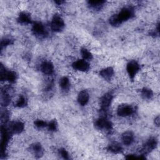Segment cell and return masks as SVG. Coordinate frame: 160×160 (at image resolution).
I'll use <instances>...</instances> for the list:
<instances>
[{
    "label": "cell",
    "instance_id": "obj_8",
    "mask_svg": "<svg viewBox=\"0 0 160 160\" xmlns=\"http://www.w3.org/2000/svg\"><path fill=\"white\" fill-rule=\"evenodd\" d=\"M140 70V66L139 63L135 60L129 61L126 65V71L129 78L133 80L137 73Z\"/></svg>",
    "mask_w": 160,
    "mask_h": 160
},
{
    "label": "cell",
    "instance_id": "obj_23",
    "mask_svg": "<svg viewBox=\"0 0 160 160\" xmlns=\"http://www.w3.org/2000/svg\"><path fill=\"white\" fill-rule=\"evenodd\" d=\"M141 94L142 98L146 100H149L151 99L152 96H153V92L152 91L149 89V88H144L141 89Z\"/></svg>",
    "mask_w": 160,
    "mask_h": 160
},
{
    "label": "cell",
    "instance_id": "obj_16",
    "mask_svg": "<svg viewBox=\"0 0 160 160\" xmlns=\"http://www.w3.org/2000/svg\"><path fill=\"white\" fill-rule=\"evenodd\" d=\"M89 99V95L86 90H82L79 92L77 98V101L79 104H80L82 106H84L88 104Z\"/></svg>",
    "mask_w": 160,
    "mask_h": 160
},
{
    "label": "cell",
    "instance_id": "obj_20",
    "mask_svg": "<svg viewBox=\"0 0 160 160\" xmlns=\"http://www.w3.org/2000/svg\"><path fill=\"white\" fill-rule=\"evenodd\" d=\"M106 1L103 0H89L88 1L89 7L94 10H100L105 4Z\"/></svg>",
    "mask_w": 160,
    "mask_h": 160
},
{
    "label": "cell",
    "instance_id": "obj_14",
    "mask_svg": "<svg viewBox=\"0 0 160 160\" xmlns=\"http://www.w3.org/2000/svg\"><path fill=\"white\" fill-rule=\"evenodd\" d=\"M134 135L132 131H128L122 133L121 136V141L123 144L126 146H129L134 142Z\"/></svg>",
    "mask_w": 160,
    "mask_h": 160
},
{
    "label": "cell",
    "instance_id": "obj_25",
    "mask_svg": "<svg viewBox=\"0 0 160 160\" xmlns=\"http://www.w3.org/2000/svg\"><path fill=\"white\" fill-rule=\"evenodd\" d=\"M81 54L82 58V59L85 61H90L92 59V53L86 48H82L81 49Z\"/></svg>",
    "mask_w": 160,
    "mask_h": 160
},
{
    "label": "cell",
    "instance_id": "obj_28",
    "mask_svg": "<svg viewBox=\"0 0 160 160\" xmlns=\"http://www.w3.org/2000/svg\"><path fill=\"white\" fill-rule=\"evenodd\" d=\"M58 125L57 121L56 119L51 120L50 122L48 123V125H47V128L48 130L52 132L56 131L58 129Z\"/></svg>",
    "mask_w": 160,
    "mask_h": 160
},
{
    "label": "cell",
    "instance_id": "obj_13",
    "mask_svg": "<svg viewBox=\"0 0 160 160\" xmlns=\"http://www.w3.org/2000/svg\"><path fill=\"white\" fill-rule=\"evenodd\" d=\"M41 71L46 75H51L54 72V65L49 61H45L42 62L40 67Z\"/></svg>",
    "mask_w": 160,
    "mask_h": 160
},
{
    "label": "cell",
    "instance_id": "obj_27",
    "mask_svg": "<svg viewBox=\"0 0 160 160\" xmlns=\"http://www.w3.org/2000/svg\"><path fill=\"white\" fill-rule=\"evenodd\" d=\"M13 44V40L11 38H4L2 39H1V44H0V49H1V51H2V49L7 47L9 45H11Z\"/></svg>",
    "mask_w": 160,
    "mask_h": 160
},
{
    "label": "cell",
    "instance_id": "obj_10",
    "mask_svg": "<svg viewBox=\"0 0 160 160\" xmlns=\"http://www.w3.org/2000/svg\"><path fill=\"white\" fill-rule=\"evenodd\" d=\"M134 108L129 104H121L117 109V114L121 117L129 116L134 113Z\"/></svg>",
    "mask_w": 160,
    "mask_h": 160
},
{
    "label": "cell",
    "instance_id": "obj_7",
    "mask_svg": "<svg viewBox=\"0 0 160 160\" xmlns=\"http://www.w3.org/2000/svg\"><path fill=\"white\" fill-rule=\"evenodd\" d=\"M113 99V95L111 92L105 93L100 99V108L102 112L106 113L111 106Z\"/></svg>",
    "mask_w": 160,
    "mask_h": 160
},
{
    "label": "cell",
    "instance_id": "obj_30",
    "mask_svg": "<svg viewBox=\"0 0 160 160\" xmlns=\"http://www.w3.org/2000/svg\"><path fill=\"white\" fill-rule=\"evenodd\" d=\"M58 153L63 159H69V154H68V151L66 150V149H64V148H60L58 150Z\"/></svg>",
    "mask_w": 160,
    "mask_h": 160
},
{
    "label": "cell",
    "instance_id": "obj_22",
    "mask_svg": "<svg viewBox=\"0 0 160 160\" xmlns=\"http://www.w3.org/2000/svg\"><path fill=\"white\" fill-rule=\"evenodd\" d=\"M59 86L61 89L64 91H68L70 88V81L68 77L63 76L59 79Z\"/></svg>",
    "mask_w": 160,
    "mask_h": 160
},
{
    "label": "cell",
    "instance_id": "obj_15",
    "mask_svg": "<svg viewBox=\"0 0 160 160\" xmlns=\"http://www.w3.org/2000/svg\"><path fill=\"white\" fill-rule=\"evenodd\" d=\"M30 150L36 158H39L43 155V149L39 142H34L30 146Z\"/></svg>",
    "mask_w": 160,
    "mask_h": 160
},
{
    "label": "cell",
    "instance_id": "obj_18",
    "mask_svg": "<svg viewBox=\"0 0 160 160\" xmlns=\"http://www.w3.org/2000/svg\"><path fill=\"white\" fill-rule=\"evenodd\" d=\"M99 75L106 81H111L114 75V69L112 67H107L101 69Z\"/></svg>",
    "mask_w": 160,
    "mask_h": 160
},
{
    "label": "cell",
    "instance_id": "obj_11",
    "mask_svg": "<svg viewBox=\"0 0 160 160\" xmlns=\"http://www.w3.org/2000/svg\"><path fill=\"white\" fill-rule=\"evenodd\" d=\"M12 134H18L21 133L24 129V124L20 121H12L8 128Z\"/></svg>",
    "mask_w": 160,
    "mask_h": 160
},
{
    "label": "cell",
    "instance_id": "obj_9",
    "mask_svg": "<svg viewBox=\"0 0 160 160\" xmlns=\"http://www.w3.org/2000/svg\"><path fill=\"white\" fill-rule=\"evenodd\" d=\"M158 145V140L156 138L154 137H151L150 138H149L146 142L144 143V144L143 145L141 151V153L142 155L148 154L149 152H150L151 151H152L153 149H154L156 146Z\"/></svg>",
    "mask_w": 160,
    "mask_h": 160
},
{
    "label": "cell",
    "instance_id": "obj_19",
    "mask_svg": "<svg viewBox=\"0 0 160 160\" xmlns=\"http://www.w3.org/2000/svg\"><path fill=\"white\" fill-rule=\"evenodd\" d=\"M107 149L108 151L113 154L121 153L122 151V147L121 144L116 141H113L109 144Z\"/></svg>",
    "mask_w": 160,
    "mask_h": 160
},
{
    "label": "cell",
    "instance_id": "obj_1",
    "mask_svg": "<svg viewBox=\"0 0 160 160\" xmlns=\"http://www.w3.org/2000/svg\"><path fill=\"white\" fill-rule=\"evenodd\" d=\"M134 16V10L132 7H124L116 14L112 15L109 19V24L114 27L120 26L122 23Z\"/></svg>",
    "mask_w": 160,
    "mask_h": 160
},
{
    "label": "cell",
    "instance_id": "obj_2",
    "mask_svg": "<svg viewBox=\"0 0 160 160\" xmlns=\"http://www.w3.org/2000/svg\"><path fill=\"white\" fill-rule=\"evenodd\" d=\"M12 134L4 124L1 125V158L2 159L6 154V150L8 144L10 140Z\"/></svg>",
    "mask_w": 160,
    "mask_h": 160
},
{
    "label": "cell",
    "instance_id": "obj_5",
    "mask_svg": "<svg viewBox=\"0 0 160 160\" xmlns=\"http://www.w3.org/2000/svg\"><path fill=\"white\" fill-rule=\"evenodd\" d=\"M50 26L52 31L54 32H59L64 29L65 23L60 14L56 13L53 16L50 23Z\"/></svg>",
    "mask_w": 160,
    "mask_h": 160
},
{
    "label": "cell",
    "instance_id": "obj_6",
    "mask_svg": "<svg viewBox=\"0 0 160 160\" xmlns=\"http://www.w3.org/2000/svg\"><path fill=\"white\" fill-rule=\"evenodd\" d=\"M32 32L34 36L39 38H46L48 32L43 24L39 21L34 22L32 26Z\"/></svg>",
    "mask_w": 160,
    "mask_h": 160
},
{
    "label": "cell",
    "instance_id": "obj_4",
    "mask_svg": "<svg viewBox=\"0 0 160 160\" xmlns=\"http://www.w3.org/2000/svg\"><path fill=\"white\" fill-rule=\"evenodd\" d=\"M94 125L95 128L98 130L110 131L112 129V124L111 121L105 116L101 117L96 119Z\"/></svg>",
    "mask_w": 160,
    "mask_h": 160
},
{
    "label": "cell",
    "instance_id": "obj_32",
    "mask_svg": "<svg viewBox=\"0 0 160 160\" xmlns=\"http://www.w3.org/2000/svg\"><path fill=\"white\" fill-rule=\"evenodd\" d=\"M54 2H55L56 4H57L58 5H61L62 4L64 3L65 1H59H59H55Z\"/></svg>",
    "mask_w": 160,
    "mask_h": 160
},
{
    "label": "cell",
    "instance_id": "obj_29",
    "mask_svg": "<svg viewBox=\"0 0 160 160\" xmlns=\"http://www.w3.org/2000/svg\"><path fill=\"white\" fill-rule=\"evenodd\" d=\"M34 124L35 126V127L38 129H42L44 128L45 127H47L48 123L46 122H45L43 120L41 119H37L34 122Z\"/></svg>",
    "mask_w": 160,
    "mask_h": 160
},
{
    "label": "cell",
    "instance_id": "obj_12",
    "mask_svg": "<svg viewBox=\"0 0 160 160\" xmlns=\"http://www.w3.org/2000/svg\"><path fill=\"white\" fill-rule=\"evenodd\" d=\"M72 67L74 69L81 72L88 71L90 69L89 64L84 59H78L74 61L72 64Z\"/></svg>",
    "mask_w": 160,
    "mask_h": 160
},
{
    "label": "cell",
    "instance_id": "obj_26",
    "mask_svg": "<svg viewBox=\"0 0 160 160\" xmlns=\"http://www.w3.org/2000/svg\"><path fill=\"white\" fill-rule=\"evenodd\" d=\"M9 118V113L7 109H6L5 108L2 109L1 111V123L6 124L8 121Z\"/></svg>",
    "mask_w": 160,
    "mask_h": 160
},
{
    "label": "cell",
    "instance_id": "obj_31",
    "mask_svg": "<svg viewBox=\"0 0 160 160\" xmlns=\"http://www.w3.org/2000/svg\"><path fill=\"white\" fill-rule=\"evenodd\" d=\"M154 124L158 127H159V116H158L156 118H155V119H154Z\"/></svg>",
    "mask_w": 160,
    "mask_h": 160
},
{
    "label": "cell",
    "instance_id": "obj_24",
    "mask_svg": "<svg viewBox=\"0 0 160 160\" xmlns=\"http://www.w3.org/2000/svg\"><path fill=\"white\" fill-rule=\"evenodd\" d=\"M28 105V100L25 96L23 95H21L16 102L15 103V106L19 108H22L26 107Z\"/></svg>",
    "mask_w": 160,
    "mask_h": 160
},
{
    "label": "cell",
    "instance_id": "obj_3",
    "mask_svg": "<svg viewBox=\"0 0 160 160\" xmlns=\"http://www.w3.org/2000/svg\"><path fill=\"white\" fill-rule=\"evenodd\" d=\"M18 75L16 72L7 69L2 64L0 67V79L1 81H8L11 83L16 82Z\"/></svg>",
    "mask_w": 160,
    "mask_h": 160
},
{
    "label": "cell",
    "instance_id": "obj_17",
    "mask_svg": "<svg viewBox=\"0 0 160 160\" xmlns=\"http://www.w3.org/2000/svg\"><path fill=\"white\" fill-rule=\"evenodd\" d=\"M31 15L26 12V11H22L21 12L19 15L18 17L17 18V21L19 24H31L32 22L31 21Z\"/></svg>",
    "mask_w": 160,
    "mask_h": 160
},
{
    "label": "cell",
    "instance_id": "obj_21",
    "mask_svg": "<svg viewBox=\"0 0 160 160\" xmlns=\"http://www.w3.org/2000/svg\"><path fill=\"white\" fill-rule=\"evenodd\" d=\"M11 101V97L6 89H2L1 92V104L2 106H8Z\"/></svg>",
    "mask_w": 160,
    "mask_h": 160
}]
</instances>
